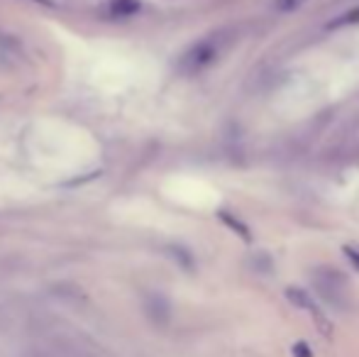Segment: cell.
<instances>
[{
  "label": "cell",
  "mask_w": 359,
  "mask_h": 357,
  "mask_svg": "<svg viewBox=\"0 0 359 357\" xmlns=\"http://www.w3.org/2000/svg\"><path fill=\"white\" fill-rule=\"evenodd\" d=\"M313 284L330 306H335V309H347L350 306V286H347V279L337 269H316L313 271Z\"/></svg>",
  "instance_id": "cell-1"
},
{
  "label": "cell",
  "mask_w": 359,
  "mask_h": 357,
  "mask_svg": "<svg viewBox=\"0 0 359 357\" xmlns=\"http://www.w3.org/2000/svg\"><path fill=\"white\" fill-rule=\"evenodd\" d=\"M215 57H217V44L213 42V39H203V42L194 44V47L184 54V59H181V69L189 72V74L201 72V69L208 67Z\"/></svg>",
  "instance_id": "cell-2"
},
{
  "label": "cell",
  "mask_w": 359,
  "mask_h": 357,
  "mask_svg": "<svg viewBox=\"0 0 359 357\" xmlns=\"http://www.w3.org/2000/svg\"><path fill=\"white\" fill-rule=\"evenodd\" d=\"M286 299L291 301L293 306H298V309L308 311V314H311L313 318L318 321V323L325 325V328H327V323H325V321H323L320 309H318V304L311 299V294H308L306 289H301V286H288V289H286Z\"/></svg>",
  "instance_id": "cell-3"
},
{
  "label": "cell",
  "mask_w": 359,
  "mask_h": 357,
  "mask_svg": "<svg viewBox=\"0 0 359 357\" xmlns=\"http://www.w3.org/2000/svg\"><path fill=\"white\" fill-rule=\"evenodd\" d=\"M144 311H147V316H149V321H154V323H159V325H164L166 321L171 318L169 301L159 294H147L144 296Z\"/></svg>",
  "instance_id": "cell-4"
},
{
  "label": "cell",
  "mask_w": 359,
  "mask_h": 357,
  "mask_svg": "<svg viewBox=\"0 0 359 357\" xmlns=\"http://www.w3.org/2000/svg\"><path fill=\"white\" fill-rule=\"evenodd\" d=\"M140 0H113L110 3V13L115 15V18H130V15L140 13Z\"/></svg>",
  "instance_id": "cell-5"
},
{
  "label": "cell",
  "mask_w": 359,
  "mask_h": 357,
  "mask_svg": "<svg viewBox=\"0 0 359 357\" xmlns=\"http://www.w3.org/2000/svg\"><path fill=\"white\" fill-rule=\"evenodd\" d=\"M345 25H359V8H352L347 13L337 15L335 20L327 22V29H337V27H345Z\"/></svg>",
  "instance_id": "cell-6"
},
{
  "label": "cell",
  "mask_w": 359,
  "mask_h": 357,
  "mask_svg": "<svg viewBox=\"0 0 359 357\" xmlns=\"http://www.w3.org/2000/svg\"><path fill=\"white\" fill-rule=\"evenodd\" d=\"M169 255H171V257H174L176 262H179L184 269H194V257H191L189 250L176 248V245H171V248H169Z\"/></svg>",
  "instance_id": "cell-7"
},
{
  "label": "cell",
  "mask_w": 359,
  "mask_h": 357,
  "mask_svg": "<svg viewBox=\"0 0 359 357\" xmlns=\"http://www.w3.org/2000/svg\"><path fill=\"white\" fill-rule=\"evenodd\" d=\"M220 218L225 220V223L230 225V228L235 230V233L240 235L242 240H250V230H247V225H242V223H240V220H237V218H232V215L227 213V210H220Z\"/></svg>",
  "instance_id": "cell-8"
},
{
  "label": "cell",
  "mask_w": 359,
  "mask_h": 357,
  "mask_svg": "<svg viewBox=\"0 0 359 357\" xmlns=\"http://www.w3.org/2000/svg\"><path fill=\"white\" fill-rule=\"evenodd\" d=\"M308 0H276V8L284 10V13H291V10L301 8V5H306Z\"/></svg>",
  "instance_id": "cell-9"
},
{
  "label": "cell",
  "mask_w": 359,
  "mask_h": 357,
  "mask_svg": "<svg viewBox=\"0 0 359 357\" xmlns=\"http://www.w3.org/2000/svg\"><path fill=\"white\" fill-rule=\"evenodd\" d=\"M342 252H345V257L352 262V267L359 269V250H357V248H350V245H347V248L342 250Z\"/></svg>",
  "instance_id": "cell-10"
},
{
  "label": "cell",
  "mask_w": 359,
  "mask_h": 357,
  "mask_svg": "<svg viewBox=\"0 0 359 357\" xmlns=\"http://www.w3.org/2000/svg\"><path fill=\"white\" fill-rule=\"evenodd\" d=\"M293 355H296V357H313L311 355V348H308V345H303V343L293 345Z\"/></svg>",
  "instance_id": "cell-11"
}]
</instances>
